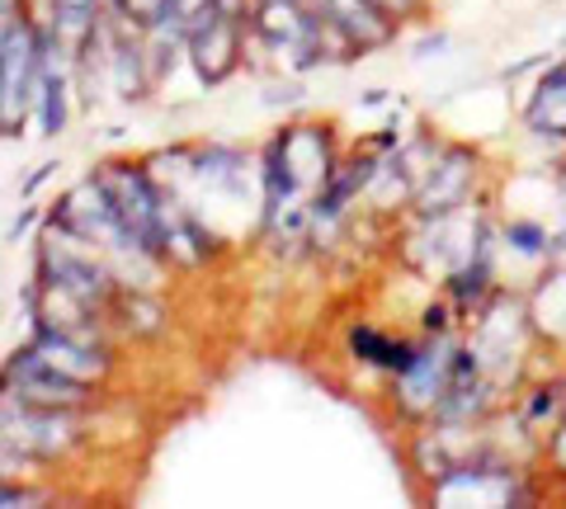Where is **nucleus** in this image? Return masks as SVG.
Wrapping results in <instances>:
<instances>
[{
    "label": "nucleus",
    "instance_id": "obj_5",
    "mask_svg": "<svg viewBox=\"0 0 566 509\" xmlns=\"http://www.w3.org/2000/svg\"><path fill=\"white\" fill-rule=\"evenodd\" d=\"M416 344H420V340L387 336V330H378V326H354V330H349V349H354V359L368 363V368H378V373H392V378L411 368Z\"/></svg>",
    "mask_w": 566,
    "mask_h": 509
},
{
    "label": "nucleus",
    "instance_id": "obj_10",
    "mask_svg": "<svg viewBox=\"0 0 566 509\" xmlns=\"http://www.w3.org/2000/svg\"><path fill=\"white\" fill-rule=\"evenodd\" d=\"M29 500H39V490L20 486L14 477H0V509H10V505H29Z\"/></svg>",
    "mask_w": 566,
    "mask_h": 509
},
{
    "label": "nucleus",
    "instance_id": "obj_2",
    "mask_svg": "<svg viewBox=\"0 0 566 509\" xmlns=\"http://www.w3.org/2000/svg\"><path fill=\"white\" fill-rule=\"evenodd\" d=\"M245 20L232 10H222L218 0H208V6L199 10V20L189 24V39H185V57L189 66L199 72V81L208 85H222L227 76L241 66V52H245Z\"/></svg>",
    "mask_w": 566,
    "mask_h": 509
},
{
    "label": "nucleus",
    "instance_id": "obj_1",
    "mask_svg": "<svg viewBox=\"0 0 566 509\" xmlns=\"http://www.w3.org/2000/svg\"><path fill=\"white\" fill-rule=\"evenodd\" d=\"M0 396L29 401V406H52V411H85L95 401V382L66 378L62 368H52L29 340L0 368Z\"/></svg>",
    "mask_w": 566,
    "mask_h": 509
},
{
    "label": "nucleus",
    "instance_id": "obj_6",
    "mask_svg": "<svg viewBox=\"0 0 566 509\" xmlns=\"http://www.w3.org/2000/svg\"><path fill=\"white\" fill-rule=\"evenodd\" d=\"M528 321L553 344H566V269L543 274V284L528 297Z\"/></svg>",
    "mask_w": 566,
    "mask_h": 509
},
{
    "label": "nucleus",
    "instance_id": "obj_9",
    "mask_svg": "<svg viewBox=\"0 0 566 509\" xmlns=\"http://www.w3.org/2000/svg\"><path fill=\"white\" fill-rule=\"evenodd\" d=\"M543 453H547V463H553V471H562V477H566V411L557 415V425L547 430Z\"/></svg>",
    "mask_w": 566,
    "mask_h": 509
},
{
    "label": "nucleus",
    "instance_id": "obj_4",
    "mask_svg": "<svg viewBox=\"0 0 566 509\" xmlns=\"http://www.w3.org/2000/svg\"><path fill=\"white\" fill-rule=\"evenodd\" d=\"M524 123L534 137H547V142H566V62L547 66L538 76L534 95H528Z\"/></svg>",
    "mask_w": 566,
    "mask_h": 509
},
{
    "label": "nucleus",
    "instance_id": "obj_7",
    "mask_svg": "<svg viewBox=\"0 0 566 509\" xmlns=\"http://www.w3.org/2000/svg\"><path fill=\"white\" fill-rule=\"evenodd\" d=\"M501 241L524 259H547L553 255V232H547L543 222H534V218H510Z\"/></svg>",
    "mask_w": 566,
    "mask_h": 509
},
{
    "label": "nucleus",
    "instance_id": "obj_11",
    "mask_svg": "<svg viewBox=\"0 0 566 509\" xmlns=\"http://www.w3.org/2000/svg\"><path fill=\"white\" fill-rule=\"evenodd\" d=\"M378 6H387V10H392L397 20H401V14H411V10L420 6V0H378Z\"/></svg>",
    "mask_w": 566,
    "mask_h": 509
},
{
    "label": "nucleus",
    "instance_id": "obj_8",
    "mask_svg": "<svg viewBox=\"0 0 566 509\" xmlns=\"http://www.w3.org/2000/svg\"><path fill=\"white\" fill-rule=\"evenodd\" d=\"M166 6H170V0H104V10H109L118 24L142 29V33H147L156 20H161Z\"/></svg>",
    "mask_w": 566,
    "mask_h": 509
},
{
    "label": "nucleus",
    "instance_id": "obj_3",
    "mask_svg": "<svg viewBox=\"0 0 566 509\" xmlns=\"http://www.w3.org/2000/svg\"><path fill=\"white\" fill-rule=\"evenodd\" d=\"M472 180H476V151L468 147H449L424 174V184H416V213L420 218H439V213H458L472 203Z\"/></svg>",
    "mask_w": 566,
    "mask_h": 509
}]
</instances>
